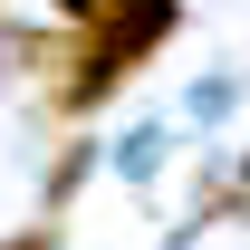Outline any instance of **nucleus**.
Segmentation results:
<instances>
[{"instance_id": "0eeeda50", "label": "nucleus", "mask_w": 250, "mask_h": 250, "mask_svg": "<svg viewBox=\"0 0 250 250\" xmlns=\"http://www.w3.org/2000/svg\"><path fill=\"white\" fill-rule=\"evenodd\" d=\"M0 10H10V0H0Z\"/></svg>"}, {"instance_id": "20e7f679", "label": "nucleus", "mask_w": 250, "mask_h": 250, "mask_svg": "<svg viewBox=\"0 0 250 250\" xmlns=\"http://www.w3.org/2000/svg\"><path fill=\"white\" fill-rule=\"evenodd\" d=\"M0 250H67L58 221H29V231H0Z\"/></svg>"}, {"instance_id": "39448f33", "label": "nucleus", "mask_w": 250, "mask_h": 250, "mask_svg": "<svg viewBox=\"0 0 250 250\" xmlns=\"http://www.w3.org/2000/svg\"><path fill=\"white\" fill-rule=\"evenodd\" d=\"M96 10H106V0H48V20H58V29H87Z\"/></svg>"}, {"instance_id": "f03ea898", "label": "nucleus", "mask_w": 250, "mask_h": 250, "mask_svg": "<svg viewBox=\"0 0 250 250\" xmlns=\"http://www.w3.org/2000/svg\"><path fill=\"white\" fill-rule=\"evenodd\" d=\"M87 29L106 39V48H125L135 67H145L154 48H173V29H183V0H106Z\"/></svg>"}, {"instance_id": "f257e3e1", "label": "nucleus", "mask_w": 250, "mask_h": 250, "mask_svg": "<svg viewBox=\"0 0 250 250\" xmlns=\"http://www.w3.org/2000/svg\"><path fill=\"white\" fill-rule=\"evenodd\" d=\"M125 87H135V58H125V48H106L96 29H58V58H48V77H39L29 96L58 125H96Z\"/></svg>"}, {"instance_id": "7ed1b4c3", "label": "nucleus", "mask_w": 250, "mask_h": 250, "mask_svg": "<svg viewBox=\"0 0 250 250\" xmlns=\"http://www.w3.org/2000/svg\"><path fill=\"white\" fill-rule=\"evenodd\" d=\"M77 183H87V145H67V154H58V173H48V202H67Z\"/></svg>"}, {"instance_id": "423d86ee", "label": "nucleus", "mask_w": 250, "mask_h": 250, "mask_svg": "<svg viewBox=\"0 0 250 250\" xmlns=\"http://www.w3.org/2000/svg\"><path fill=\"white\" fill-rule=\"evenodd\" d=\"M241 192H250V145H241Z\"/></svg>"}]
</instances>
